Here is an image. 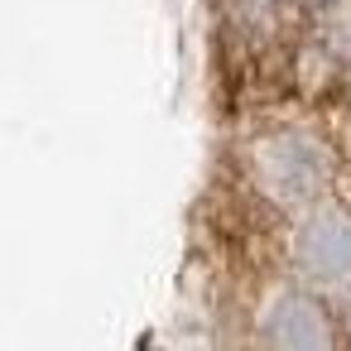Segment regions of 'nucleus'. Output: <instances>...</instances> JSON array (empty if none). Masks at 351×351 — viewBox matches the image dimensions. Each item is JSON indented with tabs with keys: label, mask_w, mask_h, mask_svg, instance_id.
<instances>
[{
	"label": "nucleus",
	"mask_w": 351,
	"mask_h": 351,
	"mask_svg": "<svg viewBox=\"0 0 351 351\" xmlns=\"http://www.w3.org/2000/svg\"><path fill=\"white\" fill-rule=\"evenodd\" d=\"M298 265L303 274L322 279V284H341L351 279V217L346 212H313L298 226Z\"/></svg>",
	"instance_id": "1"
},
{
	"label": "nucleus",
	"mask_w": 351,
	"mask_h": 351,
	"mask_svg": "<svg viewBox=\"0 0 351 351\" xmlns=\"http://www.w3.org/2000/svg\"><path fill=\"white\" fill-rule=\"evenodd\" d=\"M260 159H265L260 169H265L269 188H274L284 202H303V197H313V193L322 188V178H327V159H322V149H317L313 140H303V135H279V140H269Z\"/></svg>",
	"instance_id": "2"
},
{
	"label": "nucleus",
	"mask_w": 351,
	"mask_h": 351,
	"mask_svg": "<svg viewBox=\"0 0 351 351\" xmlns=\"http://www.w3.org/2000/svg\"><path fill=\"white\" fill-rule=\"evenodd\" d=\"M265 332L274 351H332V327L322 308L303 293H284L265 313Z\"/></svg>",
	"instance_id": "3"
}]
</instances>
